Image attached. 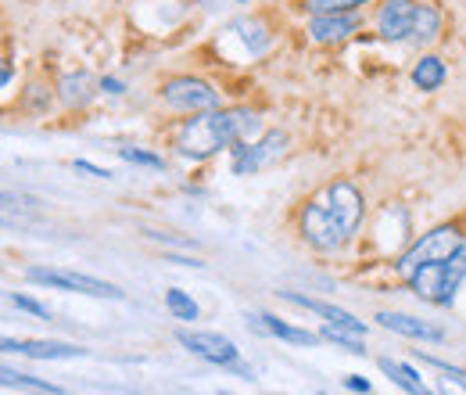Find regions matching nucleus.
I'll use <instances>...</instances> for the list:
<instances>
[{
	"label": "nucleus",
	"mask_w": 466,
	"mask_h": 395,
	"mask_svg": "<svg viewBox=\"0 0 466 395\" xmlns=\"http://www.w3.org/2000/svg\"><path fill=\"white\" fill-rule=\"evenodd\" d=\"M362 216H366L362 190L348 180H334V183H323L312 198H305L302 216H298V231H302V241L309 248L334 256L359 234Z\"/></svg>",
	"instance_id": "obj_1"
},
{
	"label": "nucleus",
	"mask_w": 466,
	"mask_h": 395,
	"mask_svg": "<svg viewBox=\"0 0 466 395\" xmlns=\"http://www.w3.org/2000/svg\"><path fill=\"white\" fill-rule=\"evenodd\" d=\"M255 133H259V115L252 108H212V112H197V115L183 119L176 126L172 147L183 158L201 162L219 151H229L241 140H252Z\"/></svg>",
	"instance_id": "obj_2"
},
{
	"label": "nucleus",
	"mask_w": 466,
	"mask_h": 395,
	"mask_svg": "<svg viewBox=\"0 0 466 395\" xmlns=\"http://www.w3.org/2000/svg\"><path fill=\"white\" fill-rule=\"evenodd\" d=\"M462 281H466V241L448 259L427 263V266H420L416 273L405 277L409 291L427 298V302H434V306H452L459 288H462Z\"/></svg>",
	"instance_id": "obj_3"
},
{
	"label": "nucleus",
	"mask_w": 466,
	"mask_h": 395,
	"mask_svg": "<svg viewBox=\"0 0 466 395\" xmlns=\"http://www.w3.org/2000/svg\"><path fill=\"white\" fill-rule=\"evenodd\" d=\"M462 245V238H459V227H434V231H427V234H420L398 259H395V273L398 277H409V273H416L420 266H427V263H437V259H448L455 248Z\"/></svg>",
	"instance_id": "obj_4"
},
{
	"label": "nucleus",
	"mask_w": 466,
	"mask_h": 395,
	"mask_svg": "<svg viewBox=\"0 0 466 395\" xmlns=\"http://www.w3.org/2000/svg\"><path fill=\"white\" fill-rule=\"evenodd\" d=\"M284 151H287V133H284V130H270V133H262L259 140L233 144V147H229V165H233V172H237V176H252V172L273 165Z\"/></svg>",
	"instance_id": "obj_5"
},
{
	"label": "nucleus",
	"mask_w": 466,
	"mask_h": 395,
	"mask_svg": "<svg viewBox=\"0 0 466 395\" xmlns=\"http://www.w3.org/2000/svg\"><path fill=\"white\" fill-rule=\"evenodd\" d=\"M162 101L172 108V112H187V115H197V112H212L219 108V90L197 76H172L162 83Z\"/></svg>",
	"instance_id": "obj_6"
},
{
	"label": "nucleus",
	"mask_w": 466,
	"mask_h": 395,
	"mask_svg": "<svg viewBox=\"0 0 466 395\" xmlns=\"http://www.w3.org/2000/svg\"><path fill=\"white\" fill-rule=\"evenodd\" d=\"M26 281L29 284H44V288H54V291H76V295H90V298H126L122 288L108 284V281H97V277H87V273H69V270H44V266H33L26 270Z\"/></svg>",
	"instance_id": "obj_7"
},
{
	"label": "nucleus",
	"mask_w": 466,
	"mask_h": 395,
	"mask_svg": "<svg viewBox=\"0 0 466 395\" xmlns=\"http://www.w3.org/2000/svg\"><path fill=\"white\" fill-rule=\"evenodd\" d=\"M176 341L212 366H237V345L215 331H176Z\"/></svg>",
	"instance_id": "obj_8"
},
{
	"label": "nucleus",
	"mask_w": 466,
	"mask_h": 395,
	"mask_svg": "<svg viewBox=\"0 0 466 395\" xmlns=\"http://www.w3.org/2000/svg\"><path fill=\"white\" fill-rule=\"evenodd\" d=\"M420 0H384L377 12V37L387 44H405L412 37V19H416Z\"/></svg>",
	"instance_id": "obj_9"
},
{
	"label": "nucleus",
	"mask_w": 466,
	"mask_h": 395,
	"mask_svg": "<svg viewBox=\"0 0 466 395\" xmlns=\"http://www.w3.org/2000/svg\"><path fill=\"white\" fill-rule=\"evenodd\" d=\"M359 29V12H316L309 19V37L316 44H345Z\"/></svg>",
	"instance_id": "obj_10"
},
{
	"label": "nucleus",
	"mask_w": 466,
	"mask_h": 395,
	"mask_svg": "<svg viewBox=\"0 0 466 395\" xmlns=\"http://www.w3.org/2000/svg\"><path fill=\"white\" fill-rule=\"evenodd\" d=\"M280 298L291 302V306H302V309H309V313H316V316H323V324H334V327H345V331L366 338V324L355 320L348 309H337V306H330V302H320V298H309V295H295V291H280Z\"/></svg>",
	"instance_id": "obj_11"
},
{
	"label": "nucleus",
	"mask_w": 466,
	"mask_h": 395,
	"mask_svg": "<svg viewBox=\"0 0 466 395\" xmlns=\"http://www.w3.org/2000/svg\"><path fill=\"white\" fill-rule=\"evenodd\" d=\"M373 320H377L380 327L402 334V338H412V341H445V331H441V327H434V324H427V320H420V316H409V313H387V309H380Z\"/></svg>",
	"instance_id": "obj_12"
},
{
	"label": "nucleus",
	"mask_w": 466,
	"mask_h": 395,
	"mask_svg": "<svg viewBox=\"0 0 466 395\" xmlns=\"http://www.w3.org/2000/svg\"><path fill=\"white\" fill-rule=\"evenodd\" d=\"M248 327L259 331V334H270V338H284V341H291V345H320V341H323L320 334H312V331H305V327H291L287 320H280V316H273V313H252V316H248Z\"/></svg>",
	"instance_id": "obj_13"
},
{
	"label": "nucleus",
	"mask_w": 466,
	"mask_h": 395,
	"mask_svg": "<svg viewBox=\"0 0 466 395\" xmlns=\"http://www.w3.org/2000/svg\"><path fill=\"white\" fill-rule=\"evenodd\" d=\"M4 352H19V356H29V359H76V356H87V349H79V345H65V341H15V338H4Z\"/></svg>",
	"instance_id": "obj_14"
},
{
	"label": "nucleus",
	"mask_w": 466,
	"mask_h": 395,
	"mask_svg": "<svg viewBox=\"0 0 466 395\" xmlns=\"http://www.w3.org/2000/svg\"><path fill=\"white\" fill-rule=\"evenodd\" d=\"M97 90H101V80H94L90 72H69V76L58 83V94H62V105H65V108H87Z\"/></svg>",
	"instance_id": "obj_15"
},
{
	"label": "nucleus",
	"mask_w": 466,
	"mask_h": 395,
	"mask_svg": "<svg viewBox=\"0 0 466 395\" xmlns=\"http://www.w3.org/2000/svg\"><path fill=\"white\" fill-rule=\"evenodd\" d=\"M441 29H445L441 8H434V4H427V0H420V4H416V19H412V37H409V44L427 47V44H434V40L441 37Z\"/></svg>",
	"instance_id": "obj_16"
},
{
	"label": "nucleus",
	"mask_w": 466,
	"mask_h": 395,
	"mask_svg": "<svg viewBox=\"0 0 466 395\" xmlns=\"http://www.w3.org/2000/svg\"><path fill=\"white\" fill-rule=\"evenodd\" d=\"M226 33L241 40V47H245L248 58H259V55L270 51V33H266V26L259 19H241V22H233Z\"/></svg>",
	"instance_id": "obj_17"
},
{
	"label": "nucleus",
	"mask_w": 466,
	"mask_h": 395,
	"mask_svg": "<svg viewBox=\"0 0 466 395\" xmlns=\"http://www.w3.org/2000/svg\"><path fill=\"white\" fill-rule=\"evenodd\" d=\"M448 80V69H445V62L441 58H434V55H423L416 65H412V87L416 90H423V94H434V90H441V83Z\"/></svg>",
	"instance_id": "obj_18"
},
{
	"label": "nucleus",
	"mask_w": 466,
	"mask_h": 395,
	"mask_svg": "<svg viewBox=\"0 0 466 395\" xmlns=\"http://www.w3.org/2000/svg\"><path fill=\"white\" fill-rule=\"evenodd\" d=\"M377 366H380V370L391 377V384H398L405 395H437V391H430V388L420 381V374H416L412 366H405V363H395V359L384 356V359H377Z\"/></svg>",
	"instance_id": "obj_19"
},
{
	"label": "nucleus",
	"mask_w": 466,
	"mask_h": 395,
	"mask_svg": "<svg viewBox=\"0 0 466 395\" xmlns=\"http://www.w3.org/2000/svg\"><path fill=\"white\" fill-rule=\"evenodd\" d=\"M165 309H169L179 324H194V320L201 316L197 302H194L187 291H179V288H169V291H165Z\"/></svg>",
	"instance_id": "obj_20"
},
{
	"label": "nucleus",
	"mask_w": 466,
	"mask_h": 395,
	"mask_svg": "<svg viewBox=\"0 0 466 395\" xmlns=\"http://www.w3.org/2000/svg\"><path fill=\"white\" fill-rule=\"evenodd\" d=\"M4 384L8 388H26V391H37V395H65L62 384L40 381V377H29V374H15V370H4Z\"/></svg>",
	"instance_id": "obj_21"
},
{
	"label": "nucleus",
	"mask_w": 466,
	"mask_h": 395,
	"mask_svg": "<svg viewBox=\"0 0 466 395\" xmlns=\"http://www.w3.org/2000/svg\"><path fill=\"white\" fill-rule=\"evenodd\" d=\"M320 338L323 341H334V345H341L345 352H352V356H362L366 349V338L362 334H352V331H345V327H334V324H323V331H320Z\"/></svg>",
	"instance_id": "obj_22"
},
{
	"label": "nucleus",
	"mask_w": 466,
	"mask_h": 395,
	"mask_svg": "<svg viewBox=\"0 0 466 395\" xmlns=\"http://www.w3.org/2000/svg\"><path fill=\"white\" fill-rule=\"evenodd\" d=\"M362 4H373V0H309V12H359Z\"/></svg>",
	"instance_id": "obj_23"
},
{
	"label": "nucleus",
	"mask_w": 466,
	"mask_h": 395,
	"mask_svg": "<svg viewBox=\"0 0 466 395\" xmlns=\"http://www.w3.org/2000/svg\"><path fill=\"white\" fill-rule=\"evenodd\" d=\"M119 155H122V162H129V165H147V169H162V165H165L162 155H151V151H140V147H119Z\"/></svg>",
	"instance_id": "obj_24"
},
{
	"label": "nucleus",
	"mask_w": 466,
	"mask_h": 395,
	"mask_svg": "<svg viewBox=\"0 0 466 395\" xmlns=\"http://www.w3.org/2000/svg\"><path fill=\"white\" fill-rule=\"evenodd\" d=\"M12 302L22 309V313H33V316H40V320H51V309L47 306H40L37 298H29V295H12Z\"/></svg>",
	"instance_id": "obj_25"
},
{
	"label": "nucleus",
	"mask_w": 466,
	"mask_h": 395,
	"mask_svg": "<svg viewBox=\"0 0 466 395\" xmlns=\"http://www.w3.org/2000/svg\"><path fill=\"white\" fill-rule=\"evenodd\" d=\"M72 165H76V172H87V176H94V180H112L108 169H101V165H94V162H87V158H76Z\"/></svg>",
	"instance_id": "obj_26"
},
{
	"label": "nucleus",
	"mask_w": 466,
	"mask_h": 395,
	"mask_svg": "<svg viewBox=\"0 0 466 395\" xmlns=\"http://www.w3.org/2000/svg\"><path fill=\"white\" fill-rule=\"evenodd\" d=\"M345 388H352V391H362V395H366V391H370V381H366L362 374H352V377L345 381Z\"/></svg>",
	"instance_id": "obj_27"
},
{
	"label": "nucleus",
	"mask_w": 466,
	"mask_h": 395,
	"mask_svg": "<svg viewBox=\"0 0 466 395\" xmlns=\"http://www.w3.org/2000/svg\"><path fill=\"white\" fill-rule=\"evenodd\" d=\"M101 90H104V94H122L126 87H122V80H115V76H104V80H101Z\"/></svg>",
	"instance_id": "obj_28"
},
{
	"label": "nucleus",
	"mask_w": 466,
	"mask_h": 395,
	"mask_svg": "<svg viewBox=\"0 0 466 395\" xmlns=\"http://www.w3.org/2000/svg\"><path fill=\"white\" fill-rule=\"evenodd\" d=\"M169 263H176V266H204L201 259H183V256H165Z\"/></svg>",
	"instance_id": "obj_29"
},
{
	"label": "nucleus",
	"mask_w": 466,
	"mask_h": 395,
	"mask_svg": "<svg viewBox=\"0 0 466 395\" xmlns=\"http://www.w3.org/2000/svg\"><path fill=\"white\" fill-rule=\"evenodd\" d=\"M12 76H15V72H12V65H4V72H0V80H4V87H12Z\"/></svg>",
	"instance_id": "obj_30"
},
{
	"label": "nucleus",
	"mask_w": 466,
	"mask_h": 395,
	"mask_svg": "<svg viewBox=\"0 0 466 395\" xmlns=\"http://www.w3.org/2000/svg\"><path fill=\"white\" fill-rule=\"evenodd\" d=\"M237 4H248V0H237Z\"/></svg>",
	"instance_id": "obj_31"
},
{
	"label": "nucleus",
	"mask_w": 466,
	"mask_h": 395,
	"mask_svg": "<svg viewBox=\"0 0 466 395\" xmlns=\"http://www.w3.org/2000/svg\"><path fill=\"white\" fill-rule=\"evenodd\" d=\"M222 395H233V391H222Z\"/></svg>",
	"instance_id": "obj_32"
},
{
	"label": "nucleus",
	"mask_w": 466,
	"mask_h": 395,
	"mask_svg": "<svg viewBox=\"0 0 466 395\" xmlns=\"http://www.w3.org/2000/svg\"><path fill=\"white\" fill-rule=\"evenodd\" d=\"M305 4H309V0H305Z\"/></svg>",
	"instance_id": "obj_33"
}]
</instances>
